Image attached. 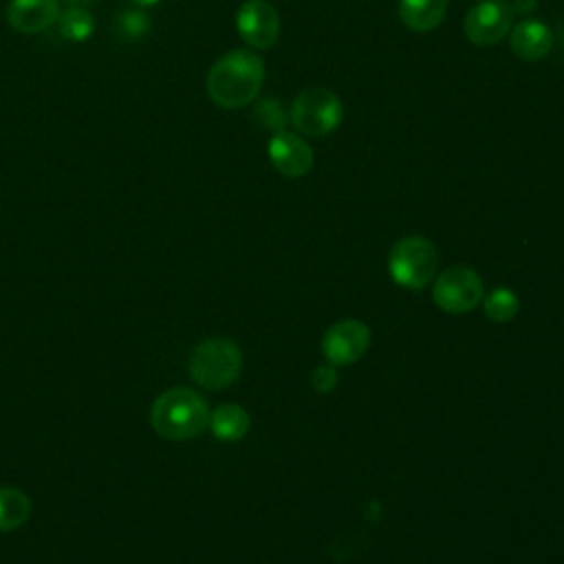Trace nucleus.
Here are the masks:
<instances>
[{"label": "nucleus", "instance_id": "obj_9", "mask_svg": "<svg viewBox=\"0 0 564 564\" xmlns=\"http://www.w3.org/2000/svg\"><path fill=\"white\" fill-rule=\"evenodd\" d=\"M370 344V330L364 322L344 319L333 324L322 337V352L335 366L355 364Z\"/></svg>", "mask_w": 564, "mask_h": 564}, {"label": "nucleus", "instance_id": "obj_6", "mask_svg": "<svg viewBox=\"0 0 564 564\" xmlns=\"http://www.w3.org/2000/svg\"><path fill=\"white\" fill-rule=\"evenodd\" d=\"M432 295L438 308L458 315L476 308L485 297V289L480 275L474 269L456 264L438 273Z\"/></svg>", "mask_w": 564, "mask_h": 564}, {"label": "nucleus", "instance_id": "obj_21", "mask_svg": "<svg viewBox=\"0 0 564 564\" xmlns=\"http://www.w3.org/2000/svg\"><path fill=\"white\" fill-rule=\"evenodd\" d=\"M509 4H511L513 15L518 13V15H524V18H529L538 9V0H511Z\"/></svg>", "mask_w": 564, "mask_h": 564}, {"label": "nucleus", "instance_id": "obj_13", "mask_svg": "<svg viewBox=\"0 0 564 564\" xmlns=\"http://www.w3.org/2000/svg\"><path fill=\"white\" fill-rule=\"evenodd\" d=\"M399 20L414 33L436 29L447 13V0H399Z\"/></svg>", "mask_w": 564, "mask_h": 564}, {"label": "nucleus", "instance_id": "obj_2", "mask_svg": "<svg viewBox=\"0 0 564 564\" xmlns=\"http://www.w3.org/2000/svg\"><path fill=\"white\" fill-rule=\"evenodd\" d=\"M154 432L170 441H187L209 425L207 401L192 388H170L159 394L150 410Z\"/></svg>", "mask_w": 564, "mask_h": 564}, {"label": "nucleus", "instance_id": "obj_11", "mask_svg": "<svg viewBox=\"0 0 564 564\" xmlns=\"http://www.w3.org/2000/svg\"><path fill=\"white\" fill-rule=\"evenodd\" d=\"M511 51L527 62H538L551 53L553 31L538 18H524L509 31Z\"/></svg>", "mask_w": 564, "mask_h": 564}, {"label": "nucleus", "instance_id": "obj_5", "mask_svg": "<svg viewBox=\"0 0 564 564\" xmlns=\"http://www.w3.org/2000/svg\"><path fill=\"white\" fill-rule=\"evenodd\" d=\"M438 267L436 247L423 236H405L401 238L388 258L390 275L397 284L419 291L430 284Z\"/></svg>", "mask_w": 564, "mask_h": 564}, {"label": "nucleus", "instance_id": "obj_20", "mask_svg": "<svg viewBox=\"0 0 564 564\" xmlns=\"http://www.w3.org/2000/svg\"><path fill=\"white\" fill-rule=\"evenodd\" d=\"M311 383L317 392H330L337 383V372L333 366H317L311 375Z\"/></svg>", "mask_w": 564, "mask_h": 564}, {"label": "nucleus", "instance_id": "obj_18", "mask_svg": "<svg viewBox=\"0 0 564 564\" xmlns=\"http://www.w3.org/2000/svg\"><path fill=\"white\" fill-rule=\"evenodd\" d=\"M253 115L260 121V126H264L269 130H275V132H282L286 121H289V115L284 112L280 99H271V97L258 101Z\"/></svg>", "mask_w": 564, "mask_h": 564}, {"label": "nucleus", "instance_id": "obj_22", "mask_svg": "<svg viewBox=\"0 0 564 564\" xmlns=\"http://www.w3.org/2000/svg\"><path fill=\"white\" fill-rule=\"evenodd\" d=\"M64 2H68V7H82L84 9V4H90L93 0H64Z\"/></svg>", "mask_w": 564, "mask_h": 564}, {"label": "nucleus", "instance_id": "obj_3", "mask_svg": "<svg viewBox=\"0 0 564 564\" xmlns=\"http://www.w3.org/2000/svg\"><path fill=\"white\" fill-rule=\"evenodd\" d=\"M240 370L242 352L238 344L227 337L203 339L189 355V375L207 390H223L231 386Z\"/></svg>", "mask_w": 564, "mask_h": 564}, {"label": "nucleus", "instance_id": "obj_19", "mask_svg": "<svg viewBox=\"0 0 564 564\" xmlns=\"http://www.w3.org/2000/svg\"><path fill=\"white\" fill-rule=\"evenodd\" d=\"M150 29V22H148V15L139 13V11H123L119 15V31L126 35V37H143Z\"/></svg>", "mask_w": 564, "mask_h": 564}, {"label": "nucleus", "instance_id": "obj_23", "mask_svg": "<svg viewBox=\"0 0 564 564\" xmlns=\"http://www.w3.org/2000/svg\"><path fill=\"white\" fill-rule=\"evenodd\" d=\"M132 2H137V4H141V7H148V4H156V2H161V0H132Z\"/></svg>", "mask_w": 564, "mask_h": 564}, {"label": "nucleus", "instance_id": "obj_15", "mask_svg": "<svg viewBox=\"0 0 564 564\" xmlns=\"http://www.w3.org/2000/svg\"><path fill=\"white\" fill-rule=\"evenodd\" d=\"M31 516V500L18 487H0V533L22 527Z\"/></svg>", "mask_w": 564, "mask_h": 564}, {"label": "nucleus", "instance_id": "obj_7", "mask_svg": "<svg viewBox=\"0 0 564 564\" xmlns=\"http://www.w3.org/2000/svg\"><path fill=\"white\" fill-rule=\"evenodd\" d=\"M513 26V11L509 0H480L476 2L465 20V37L476 46H494L509 35Z\"/></svg>", "mask_w": 564, "mask_h": 564}, {"label": "nucleus", "instance_id": "obj_17", "mask_svg": "<svg viewBox=\"0 0 564 564\" xmlns=\"http://www.w3.org/2000/svg\"><path fill=\"white\" fill-rule=\"evenodd\" d=\"M518 308H520V302H518V297L511 289L500 286V289H494L485 297V313L491 322H498V324L509 322V319L516 317Z\"/></svg>", "mask_w": 564, "mask_h": 564}, {"label": "nucleus", "instance_id": "obj_14", "mask_svg": "<svg viewBox=\"0 0 564 564\" xmlns=\"http://www.w3.org/2000/svg\"><path fill=\"white\" fill-rule=\"evenodd\" d=\"M249 414L245 408L236 403L218 405L214 412H209V427L216 438L220 441H240L249 432Z\"/></svg>", "mask_w": 564, "mask_h": 564}, {"label": "nucleus", "instance_id": "obj_12", "mask_svg": "<svg viewBox=\"0 0 564 564\" xmlns=\"http://www.w3.org/2000/svg\"><path fill=\"white\" fill-rule=\"evenodd\" d=\"M59 0H11L9 24L20 33H40L57 22Z\"/></svg>", "mask_w": 564, "mask_h": 564}, {"label": "nucleus", "instance_id": "obj_4", "mask_svg": "<svg viewBox=\"0 0 564 564\" xmlns=\"http://www.w3.org/2000/svg\"><path fill=\"white\" fill-rule=\"evenodd\" d=\"M344 119L341 99L324 86H308L295 95L289 110V121L297 134L319 139L339 128Z\"/></svg>", "mask_w": 564, "mask_h": 564}, {"label": "nucleus", "instance_id": "obj_1", "mask_svg": "<svg viewBox=\"0 0 564 564\" xmlns=\"http://www.w3.org/2000/svg\"><path fill=\"white\" fill-rule=\"evenodd\" d=\"M264 82V62L258 53L234 48L218 57L207 73L205 86L209 99L225 108L236 110L251 104Z\"/></svg>", "mask_w": 564, "mask_h": 564}, {"label": "nucleus", "instance_id": "obj_10", "mask_svg": "<svg viewBox=\"0 0 564 564\" xmlns=\"http://www.w3.org/2000/svg\"><path fill=\"white\" fill-rule=\"evenodd\" d=\"M267 154L271 165L286 178H302L313 167V148L297 132H275L269 139Z\"/></svg>", "mask_w": 564, "mask_h": 564}, {"label": "nucleus", "instance_id": "obj_16", "mask_svg": "<svg viewBox=\"0 0 564 564\" xmlns=\"http://www.w3.org/2000/svg\"><path fill=\"white\" fill-rule=\"evenodd\" d=\"M57 26H59V33L70 40V42H84L93 35V29H95V22H93V15L82 9V7H68L66 11H62L57 15Z\"/></svg>", "mask_w": 564, "mask_h": 564}, {"label": "nucleus", "instance_id": "obj_8", "mask_svg": "<svg viewBox=\"0 0 564 564\" xmlns=\"http://www.w3.org/2000/svg\"><path fill=\"white\" fill-rule=\"evenodd\" d=\"M238 35L256 51H269L280 40L278 9L267 0H245L236 11Z\"/></svg>", "mask_w": 564, "mask_h": 564}]
</instances>
